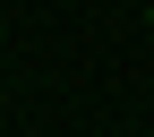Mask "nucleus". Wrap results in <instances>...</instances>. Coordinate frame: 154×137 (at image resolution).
Here are the masks:
<instances>
[{
  "mask_svg": "<svg viewBox=\"0 0 154 137\" xmlns=\"http://www.w3.org/2000/svg\"><path fill=\"white\" fill-rule=\"evenodd\" d=\"M146 34H154V9H146Z\"/></svg>",
  "mask_w": 154,
  "mask_h": 137,
  "instance_id": "nucleus-1",
  "label": "nucleus"
}]
</instances>
